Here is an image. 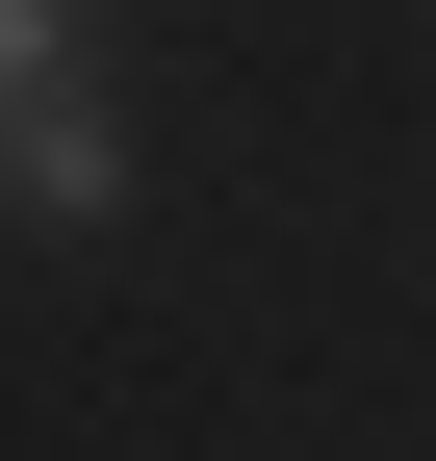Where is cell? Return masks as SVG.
<instances>
[{
	"label": "cell",
	"mask_w": 436,
	"mask_h": 461,
	"mask_svg": "<svg viewBox=\"0 0 436 461\" xmlns=\"http://www.w3.org/2000/svg\"><path fill=\"white\" fill-rule=\"evenodd\" d=\"M0 180H26L51 230H103V205H129V129H103V103H26V129H0Z\"/></svg>",
	"instance_id": "cell-1"
},
{
	"label": "cell",
	"mask_w": 436,
	"mask_h": 461,
	"mask_svg": "<svg viewBox=\"0 0 436 461\" xmlns=\"http://www.w3.org/2000/svg\"><path fill=\"white\" fill-rule=\"evenodd\" d=\"M26 103H77V26H51V0H0V129H26Z\"/></svg>",
	"instance_id": "cell-2"
}]
</instances>
